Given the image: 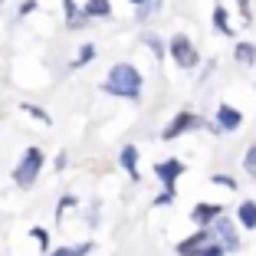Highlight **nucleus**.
I'll return each mask as SVG.
<instances>
[{
  "label": "nucleus",
  "mask_w": 256,
  "mask_h": 256,
  "mask_svg": "<svg viewBox=\"0 0 256 256\" xmlns=\"http://www.w3.org/2000/svg\"><path fill=\"white\" fill-rule=\"evenodd\" d=\"M92 56H96V46H92V43H86V46H82V53L76 56V66H86V62H89Z\"/></svg>",
  "instance_id": "obj_16"
},
{
  "label": "nucleus",
  "mask_w": 256,
  "mask_h": 256,
  "mask_svg": "<svg viewBox=\"0 0 256 256\" xmlns=\"http://www.w3.org/2000/svg\"><path fill=\"white\" fill-rule=\"evenodd\" d=\"M220 214H224V207H220V204H197L194 210H190V220H194L197 226H204V224H214Z\"/></svg>",
  "instance_id": "obj_8"
},
{
  "label": "nucleus",
  "mask_w": 256,
  "mask_h": 256,
  "mask_svg": "<svg viewBox=\"0 0 256 256\" xmlns=\"http://www.w3.org/2000/svg\"><path fill=\"white\" fill-rule=\"evenodd\" d=\"M240 224L246 226V230H253V226H256V204L253 200H243L240 204Z\"/></svg>",
  "instance_id": "obj_11"
},
{
  "label": "nucleus",
  "mask_w": 256,
  "mask_h": 256,
  "mask_svg": "<svg viewBox=\"0 0 256 256\" xmlns=\"http://www.w3.org/2000/svg\"><path fill=\"white\" fill-rule=\"evenodd\" d=\"M236 60H240V62H253L256 60V46L253 43H240V46H236Z\"/></svg>",
  "instance_id": "obj_14"
},
{
  "label": "nucleus",
  "mask_w": 256,
  "mask_h": 256,
  "mask_svg": "<svg viewBox=\"0 0 256 256\" xmlns=\"http://www.w3.org/2000/svg\"><path fill=\"white\" fill-rule=\"evenodd\" d=\"M92 250V243H82V246H62V250H53L50 256H86Z\"/></svg>",
  "instance_id": "obj_13"
},
{
  "label": "nucleus",
  "mask_w": 256,
  "mask_h": 256,
  "mask_svg": "<svg viewBox=\"0 0 256 256\" xmlns=\"http://www.w3.org/2000/svg\"><path fill=\"white\" fill-rule=\"evenodd\" d=\"M214 26H217L220 33H230V23H226V10H224V7L214 10Z\"/></svg>",
  "instance_id": "obj_15"
},
{
  "label": "nucleus",
  "mask_w": 256,
  "mask_h": 256,
  "mask_svg": "<svg viewBox=\"0 0 256 256\" xmlns=\"http://www.w3.org/2000/svg\"><path fill=\"white\" fill-rule=\"evenodd\" d=\"M112 14V7H108V0H89L82 10V16H108Z\"/></svg>",
  "instance_id": "obj_12"
},
{
  "label": "nucleus",
  "mask_w": 256,
  "mask_h": 256,
  "mask_svg": "<svg viewBox=\"0 0 256 256\" xmlns=\"http://www.w3.org/2000/svg\"><path fill=\"white\" fill-rule=\"evenodd\" d=\"M132 4H144V0H132Z\"/></svg>",
  "instance_id": "obj_21"
},
{
  "label": "nucleus",
  "mask_w": 256,
  "mask_h": 256,
  "mask_svg": "<svg viewBox=\"0 0 256 256\" xmlns=\"http://www.w3.org/2000/svg\"><path fill=\"white\" fill-rule=\"evenodd\" d=\"M210 234H214V240L220 243V246H224V253H230V250H236V234H234V224H230V220L224 217V214H220L217 220H214V226H210Z\"/></svg>",
  "instance_id": "obj_6"
},
{
  "label": "nucleus",
  "mask_w": 256,
  "mask_h": 256,
  "mask_svg": "<svg viewBox=\"0 0 256 256\" xmlns=\"http://www.w3.org/2000/svg\"><path fill=\"white\" fill-rule=\"evenodd\" d=\"M171 56H174V62H178V66H184V69L197 66V50L190 46L188 36H181V33L171 40Z\"/></svg>",
  "instance_id": "obj_5"
},
{
  "label": "nucleus",
  "mask_w": 256,
  "mask_h": 256,
  "mask_svg": "<svg viewBox=\"0 0 256 256\" xmlns=\"http://www.w3.org/2000/svg\"><path fill=\"white\" fill-rule=\"evenodd\" d=\"M178 253L181 256H224V246L214 240L210 230H204V234H194L184 243H178Z\"/></svg>",
  "instance_id": "obj_3"
},
{
  "label": "nucleus",
  "mask_w": 256,
  "mask_h": 256,
  "mask_svg": "<svg viewBox=\"0 0 256 256\" xmlns=\"http://www.w3.org/2000/svg\"><path fill=\"white\" fill-rule=\"evenodd\" d=\"M194 128H207V122H204L200 115H194V112H181V115H174V118L168 122V128L161 132V138L171 142V138H181L184 132H194Z\"/></svg>",
  "instance_id": "obj_4"
},
{
  "label": "nucleus",
  "mask_w": 256,
  "mask_h": 256,
  "mask_svg": "<svg viewBox=\"0 0 256 256\" xmlns=\"http://www.w3.org/2000/svg\"><path fill=\"white\" fill-rule=\"evenodd\" d=\"M214 184H224V188H236L234 178H226V174H214Z\"/></svg>",
  "instance_id": "obj_19"
},
{
  "label": "nucleus",
  "mask_w": 256,
  "mask_h": 256,
  "mask_svg": "<svg viewBox=\"0 0 256 256\" xmlns=\"http://www.w3.org/2000/svg\"><path fill=\"white\" fill-rule=\"evenodd\" d=\"M43 151L40 148H26L23 151V158H20V164L14 168V181H16V188H33V181L40 178V171H43Z\"/></svg>",
  "instance_id": "obj_2"
},
{
  "label": "nucleus",
  "mask_w": 256,
  "mask_h": 256,
  "mask_svg": "<svg viewBox=\"0 0 256 256\" xmlns=\"http://www.w3.org/2000/svg\"><path fill=\"white\" fill-rule=\"evenodd\" d=\"M106 92L118 98H132L135 102L142 96V72H138L132 62H115L106 76Z\"/></svg>",
  "instance_id": "obj_1"
},
{
  "label": "nucleus",
  "mask_w": 256,
  "mask_h": 256,
  "mask_svg": "<svg viewBox=\"0 0 256 256\" xmlns=\"http://www.w3.org/2000/svg\"><path fill=\"white\" fill-rule=\"evenodd\" d=\"M30 234H33V240H36V243H40V246H43V250H46V243H50V234H46L43 226H33Z\"/></svg>",
  "instance_id": "obj_18"
},
{
  "label": "nucleus",
  "mask_w": 256,
  "mask_h": 256,
  "mask_svg": "<svg viewBox=\"0 0 256 256\" xmlns=\"http://www.w3.org/2000/svg\"><path fill=\"white\" fill-rule=\"evenodd\" d=\"M243 168H246V171H256V142L250 144V151H246V158H243Z\"/></svg>",
  "instance_id": "obj_17"
},
{
  "label": "nucleus",
  "mask_w": 256,
  "mask_h": 256,
  "mask_svg": "<svg viewBox=\"0 0 256 256\" xmlns=\"http://www.w3.org/2000/svg\"><path fill=\"white\" fill-rule=\"evenodd\" d=\"M236 4H240V10H243V16H246V20H250V0H236Z\"/></svg>",
  "instance_id": "obj_20"
},
{
  "label": "nucleus",
  "mask_w": 256,
  "mask_h": 256,
  "mask_svg": "<svg viewBox=\"0 0 256 256\" xmlns=\"http://www.w3.org/2000/svg\"><path fill=\"white\" fill-rule=\"evenodd\" d=\"M154 174H158L161 181H164V188H168V190H174V181H178V178L184 174V164H181L178 158H171V161H158V164H154Z\"/></svg>",
  "instance_id": "obj_7"
},
{
  "label": "nucleus",
  "mask_w": 256,
  "mask_h": 256,
  "mask_svg": "<svg viewBox=\"0 0 256 256\" xmlns=\"http://www.w3.org/2000/svg\"><path fill=\"white\" fill-rule=\"evenodd\" d=\"M217 122H220V128H224V132H236V128H240V122H243V115L236 112V108H230V106H220L217 108Z\"/></svg>",
  "instance_id": "obj_9"
},
{
  "label": "nucleus",
  "mask_w": 256,
  "mask_h": 256,
  "mask_svg": "<svg viewBox=\"0 0 256 256\" xmlns=\"http://www.w3.org/2000/svg\"><path fill=\"white\" fill-rule=\"evenodd\" d=\"M122 168L132 174V181H138V148L135 144H125L122 148Z\"/></svg>",
  "instance_id": "obj_10"
}]
</instances>
